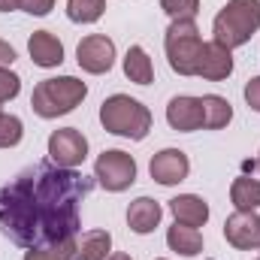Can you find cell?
Here are the masks:
<instances>
[{
    "label": "cell",
    "mask_w": 260,
    "mask_h": 260,
    "mask_svg": "<svg viewBox=\"0 0 260 260\" xmlns=\"http://www.w3.org/2000/svg\"><path fill=\"white\" fill-rule=\"evenodd\" d=\"M94 182L76 170L34 164L0 188V233L21 248H43L76 239L79 203Z\"/></svg>",
    "instance_id": "6da1fadb"
},
{
    "label": "cell",
    "mask_w": 260,
    "mask_h": 260,
    "mask_svg": "<svg viewBox=\"0 0 260 260\" xmlns=\"http://www.w3.org/2000/svg\"><path fill=\"white\" fill-rule=\"evenodd\" d=\"M260 30V0H227L224 9L212 21L215 43L224 49H239L245 46Z\"/></svg>",
    "instance_id": "7a4b0ae2"
},
{
    "label": "cell",
    "mask_w": 260,
    "mask_h": 260,
    "mask_svg": "<svg viewBox=\"0 0 260 260\" xmlns=\"http://www.w3.org/2000/svg\"><path fill=\"white\" fill-rule=\"evenodd\" d=\"M100 124L115 136H127L139 142L151 130V112L148 106H142L139 100H133L127 94H112L100 106Z\"/></svg>",
    "instance_id": "3957f363"
},
{
    "label": "cell",
    "mask_w": 260,
    "mask_h": 260,
    "mask_svg": "<svg viewBox=\"0 0 260 260\" xmlns=\"http://www.w3.org/2000/svg\"><path fill=\"white\" fill-rule=\"evenodd\" d=\"M88 97L85 82H79L76 76H58V79H43L34 94H30V109L40 118H58L73 112L82 100Z\"/></svg>",
    "instance_id": "277c9868"
},
{
    "label": "cell",
    "mask_w": 260,
    "mask_h": 260,
    "mask_svg": "<svg viewBox=\"0 0 260 260\" xmlns=\"http://www.w3.org/2000/svg\"><path fill=\"white\" fill-rule=\"evenodd\" d=\"M164 49H167L170 67L179 76H197V61H200V52H203V40H200L194 18L173 21L167 27V37H164Z\"/></svg>",
    "instance_id": "5b68a950"
},
{
    "label": "cell",
    "mask_w": 260,
    "mask_h": 260,
    "mask_svg": "<svg viewBox=\"0 0 260 260\" xmlns=\"http://www.w3.org/2000/svg\"><path fill=\"white\" fill-rule=\"evenodd\" d=\"M94 179H97L106 191H112V194L127 191L130 185L136 182V160H133V154L121 151V148L103 151V154L97 157V164H94Z\"/></svg>",
    "instance_id": "8992f818"
},
{
    "label": "cell",
    "mask_w": 260,
    "mask_h": 260,
    "mask_svg": "<svg viewBox=\"0 0 260 260\" xmlns=\"http://www.w3.org/2000/svg\"><path fill=\"white\" fill-rule=\"evenodd\" d=\"M49 157L55 167L76 170L85 157H88V139L76 127H61L49 136Z\"/></svg>",
    "instance_id": "52a82bcc"
},
{
    "label": "cell",
    "mask_w": 260,
    "mask_h": 260,
    "mask_svg": "<svg viewBox=\"0 0 260 260\" xmlns=\"http://www.w3.org/2000/svg\"><path fill=\"white\" fill-rule=\"evenodd\" d=\"M76 61L85 73L91 76H100V73H109L115 64V43L106 37V34H91L79 43L76 49Z\"/></svg>",
    "instance_id": "ba28073f"
},
{
    "label": "cell",
    "mask_w": 260,
    "mask_h": 260,
    "mask_svg": "<svg viewBox=\"0 0 260 260\" xmlns=\"http://www.w3.org/2000/svg\"><path fill=\"white\" fill-rule=\"evenodd\" d=\"M148 173H151V179H154L157 185L173 188V185H179V182L188 179V173H191V160H188V154L179 151V148H164V151L151 154Z\"/></svg>",
    "instance_id": "9c48e42d"
},
{
    "label": "cell",
    "mask_w": 260,
    "mask_h": 260,
    "mask_svg": "<svg viewBox=\"0 0 260 260\" xmlns=\"http://www.w3.org/2000/svg\"><path fill=\"white\" fill-rule=\"evenodd\" d=\"M224 239L239 248V251H251L260 248V215L257 212H242L236 209L227 221H224Z\"/></svg>",
    "instance_id": "30bf717a"
},
{
    "label": "cell",
    "mask_w": 260,
    "mask_h": 260,
    "mask_svg": "<svg viewBox=\"0 0 260 260\" xmlns=\"http://www.w3.org/2000/svg\"><path fill=\"white\" fill-rule=\"evenodd\" d=\"M233 73V55L230 49H224L221 43H203V52H200V61H197V76L206 79V82H221Z\"/></svg>",
    "instance_id": "8fae6325"
},
{
    "label": "cell",
    "mask_w": 260,
    "mask_h": 260,
    "mask_svg": "<svg viewBox=\"0 0 260 260\" xmlns=\"http://www.w3.org/2000/svg\"><path fill=\"white\" fill-rule=\"evenodd\" d=\"M167 121L170 127L179 133H191V130H203V100L200 97H173L167 106Z\"/></svg>",
    "instance_id": "7c38bea8"
},
{
    "label": "cell",
    "mask_w": 260,
    "mask_h": 260,
    "mask_svg": "<svg viewBox=\"0 0 260 260\" xmlns=\"http://www.w3.org/2000/svg\"><path fill=\"white\" fill-rule=\"evenodd\" d=\"M27 52H30V61H34V64L46 67V70L61 67V61H64V46H61V40H58L55 34H49V30H34L30 40H27Z\"/></svg>",
    "instance_id": "4fadbf2b"
},
{
    "label": "cell",
    "mask_w": 260,
    "mask_h": 260,
    "mask_svg": "<svg viewBox=\"0 0 260 260\" xmlns=\"http://www.w3.org/2000/svg\"><path fill=\"white\" fill-rule=\"evenodd\" d=\"M160 218H164V209H160V203L151 200V197H136L127 209V227L133 233H139V236L151 233V230L160 224Z\"/></svg>",
    "instance_id": "5bb4252c"
},
{
    "label": "cell",
    "mask_w": 260,
    "mask_h": 260,
    "mask_svg": "<svg viewBox=\"0 0 260 260\" xmlns=\"http://www.w3.org/2000/svg\"><path fill=\"white\" fill-rule=\"evenodd\" d=\"M170 212L176 218V224L185 227H203L209 221V203L197 194H179L170 200Z\"/></svg>",
    "instance_id": "9a60e30c"
},
{
    "label": "cell",
    "mask_w": 260,
    "mask_h": 260,
    "mask_svg": "<svg viewBox=\"0 0 260 260\" xmlns=\"http://www.w3.org/2000/svg\"><path fill=\"white\" fill-rule=\"evenodd\" d=\"M112 251V236L109 230H88L76 236V254L73 260H106Z\"/></svg>",
    "instance_id": "2e32d148"
},
{
    "label": "cell",
    "mask_w": 260,
    "mask_h": 260,
    "mask_svg": "<svg viewBox=\"0 0 260 260\" xmlns=\"http://www.w3.org/2000/svg\"><path fill=\"white\" fill-rule=\"evenodd\" d=\"M167 245L182 257H197V254H203V233L197 227L176 224L167 230Z\"/></svg>",
    "instance_id": "e0dca14e"
},
{
    "label": "cell",
    "mask_w": 260,
    "mask_h": 260,
    "mask_svg": "<svg viewBox=\"0 0 260 260\" xmlns=\"http://www.w3.org/2000/svg\"><path fill=\"white\" fill-rule=\"evenodd\" d=\"M200 100H203V130H221L233 121V106L224 97L206 94Z\"/></svg>",
    "instance_id": "ac0fdd59"
},
{
    "label": "cell",
    "mask_w": 260,
    "mask_h": 260,
    "mask_svg": "<svg viewBox=\"0 0 260 260\" xmlns=\"http://www.w3.org/2000/svg\"><path fill=\"white\" fill-rule=\"evenodd\" d=\"M124 76L136 85H151L154 82V67H151V58L145 55L142 46H130L127 55H124Z\"/></svg>",
    "instance_id": "d6986e66"
},
{
    "label": "cell",
    "mask_w": 260,
    "mask_h": 260,
    "mask_svg": "<svg viewBox=\"0 0 260 260\" xmlns=\"http://www.w3.org/2000/svg\"><path fill=\"white\" fill-rule=\"evenodd\" d=\"M230 200L242 212H257L260 209V182L257 179H248V176H239L230 185Z\"/></svg>",
    "instance_id": "ffe728a7"
},
{
    "label": "cell",
    "mask_w": 260,
    "mask_h": 260,
    "mask_svg": "<svg viewBox=\"0 0 260 260\" xmlns=\"http://www.w3.org/2000/svg\"><path fill=\"white\" fill-rule=\"evenodd\" d=\"M106 12V0H67V15L76 24H94Z\"/></svg>",
    "instance_id": "44dd1931"
},
{
    "label": "cell",
    "mask_w": 260,
    "mask_h": 260,
    "mask_svg": "<svg viewBox=\"0 0 260 260\" xmlns=\"http://www.w3.org/2000/svg\"><path fill=\"white\" fill-rule=\"evenodd\" d=\"M73 254H76V239H67L43 248H27L24 260H73Z\"/></svg>",
    "instance_id": "7402d4cb"
},
{
    "label": "cell",
    "mask_w": 260,
    "mask_h": 260,
    "mask_svg": "<svg viewBox=\"0 0 260 260\" xmlns=\"http://www.w3.org/2000/svg\"><path fill=\"white\" fill-rule=\"evenodd\" d=\"M24 136V124L18 115L0 112V148H15Z\"/></svg>",
    "instance_id": "603a6c76"
},
{
    "label": "cell",
    "mask_w": 260,
    "mask_h": 260,
    "mask_svg": "<svg viewBox=\"0 0 260 260\" xmlns=\"http://www.w3.org/2000/svg\"><path fill=\"white\" fill-rule=\"evenodd\" d=\"M160 9L173 21H182V18H194L200 12V0H160Z\"/></svg>",
    "instance_id": "cb8c5ba5"
},
{
    "label": "cell",
    "mask_w": 260,
    "mask_h": 260,
    "mask_svg": "<svg viewBox=\"0 0 260 260\" xmlns=\"http://www.w3.org/2000/svg\"><path fill=\"white\" fill-rule=\"evenodd\" d=\"M18 91H21V79L6 67V70H0V103H6V100H12V97H18Z\"/></svg>",
    "instance_id": "d4e9b609"
},
{
    "label": "cell",
    "mask_w": 260,
    "mask_h": 260,
    "mask_svg": "<svg viewBox=\"0 0 260 260\" xmlns=\"http://www.w3.org/2000/svg\"><path fill=\"white\" fill-rule=\"evenodd\" d=\"M245 103L254 109V112H260V76H254V79H248L245 82Z\"/></svg>",
    "instance_id": "484cf974"
},
{
    "label": "cell",
    "mask_w": 260,
    "mask_h": 260,
    "mask_svg": "<svg viewBox=\"0 0 260 260\" xmlns=\"http://www.w3.org/2000/svg\"><path fill=\"white\" fill-rule=\"evenodd\" d=\"M55 6V0H21V9L30 15H49Z\"/></svg>",
    "instance_id": "4316f807"
},
{
    "label": "cell",
    "mask_w": 260,
    "mask_h": 260,
    "mask_svg": "<svg viewBox=\"0 0 260 260\" xmlns=\"http://www.w3.org/2000/svg\"><path fill=\"white\" fill-rule=\"evenodd\" d=\"M12 61H15V49H12L9 43H3V40H0V70L12 67Z\"/></svg>",
    "instance_id": "83f0119b"
},
{
    "label": "cell",
    "mask_w": 260,
    "mask_h": 260,
    "mask_svg": "<svg viewBox=\"0 0 260 260\" xmlns=\"http://www.w3.org/2000/svg\"><path fill=\"white\" fill-rule=\"evenodd\" d=\"M12 9H21V0H0V12H12Z\"/></svg>",
    "instance_id": "f1b7e54d"
},
{
    "label": "cell",
    "mask_w": 260,
    "mask_h": 260,
    "mask_svg": "<svg viewBox=\"0 0 260 260\" xmlns=\"http://www.w3.org/2000/svg\"><path fill=\"white\" fill-rule=\"evenodd\" d=\"M106 260H133L130 254H124V251H118V254H109Z\"/></svg>",
    "instance_id": "f546056e"
},
{
    "label": "cell",
    "mask_w": 260,
    "mask_h": 260,
    "mask_svg": "<svg viewBox=\"0 0 260 260\" xmlns=\"http://www.w3.org/2000/svg\"><path fill=\"white\" fill-rule=\"evenodd\" d=\"M257 170H260V157H257Z\"/></svg>",
    "instance_id": "4dcf8cb0"
},
{
    "label": "cell",
    "mask_w": 260,
    "mask_h": 260,
    "mask_svg": "<svg viewBox=\"0 0 260 260\" xmlns=\"http://www.w3.org/2000/svg\"><path fill=\"white\" fill-rule=\"evenodd\" d=\"M157 260H167V257H157Z\"/></svg>",
    "instance_id": "1f68e13d"
},
{
    "label": "cell",
    "mask_w": 260,
    "mask_h": 260,
    "mask_svg": "<svg viewBox=\"0 0 260 260\" xmlns=\"http://www.w3.org/2000/svg\"><path fill=\"white\" fill-rule=\"evenodd\" d=\"M0 106H3V103H0ZM0 112H3V109H0Z\"/></svg>",
    "instance_id": "d6a6232c"
}]
</instances>
